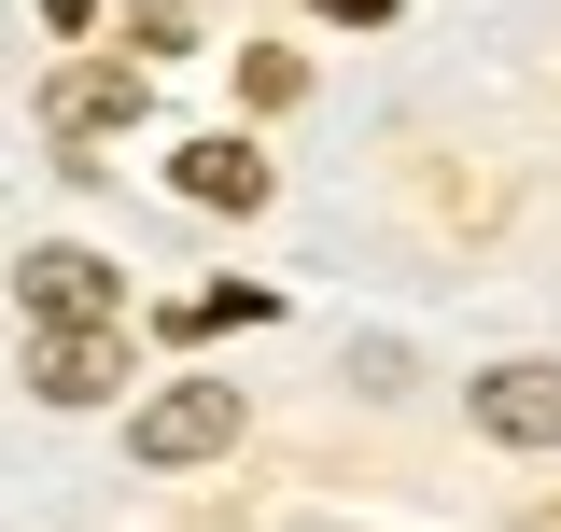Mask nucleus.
Here are the masks:
<instances>
[{
  "label": "nucleus",
  "mask_w": 561,
  "mask_h": 532,
  "mask_svg": "<svg viewBox=\"0 0 561 532\" xmlns=\"http://www.w3.org/2000/svg\"><path fill=\"white\" fill-rule=\"evenodd\" d=\"M127 379V336L113 323H28V393L43 406H99Z\"/></svg>",
  "instance_id": "nucleus-2"
},
{
  "label": "nucleus",
  "mask_w": 561,
  "mask_h": 532,
  "mask_svg": "<svg viewBox=\"0 0 561 532\" xmlns=\"http://www.w3.org/2000/svg\"><path fill=\"white\" fill-rule=\"evenodd\" d=\"M169 183H183L197 210H267V154H239V140H183Z\"/></svg>",
  "instance_id": "nucleus-6"
},
{
  "label": "nucleus",
  "mask_w": 561,
  "mask_h": 532,
  "mask_svg": "<svg viewBox=\"0 0 561 532\" xmlns=\"http://www.w3.org/2000/svg\"><path fill=\"white\" fill-rule=\"evenodd\" d=\"M239 420H253V393H239V379H169V393L127 420V463H140V476L210 463V449H239Z\"/></svg>",
  "instance_id": "nucleus-1"
},
{
  "label": "nucleus",
  "mask_w": 561,
  "mask_h": 532,
  "mask_svg": "<svg viewBox=\"0 0 561 532\" xmlns=\"http://www.w3.org/2000/svg\"><path fill=\"white\" fill-rule=\"evenodd\" d=\"M113 294H127L113 253H28L14 266V309H28V323H113Z\"/></svg>",
  "instance_id": "nucleus-5"
},
{
  "label": "nucleus",
  "mask_w": 561,
  "mask_h": 532,
  "mask_svg": "<svg viewBox=\"0 0 561 532\" xmlns=\"http://www.w3.org/2000/svg\"><path fill=\"white\" fill-rule=\"evenodd\" d=\"M239 99H253V113H295V99H309V57L253 43V57H239Z\"/></svg>",
  "instance_id": "nucleus-7"
},
{
  "label": "nucleus",
  "mask_w": 561,
  "mask_h": 532,
  "mask_svg": "<svg viewBox=\"0 0 561 532\" xmlns=\"http://www.w3.org/2000/svg\"><path fill=\"white\" fill-rule=\"evenodd\" d=\"M43 127H57V140H113V127H140V57H84V70H57V84H43Z\"/></svg>",
  "instance_id": "nucleus-4"
},
{
  "label": "nucleus",
  "mask_w": 561,
  "mask_h": 532,
  "mask_svg": "<svg viewBox=\"0 0 561 532\" xmlns=\"http://www.w3.org/2000/svg\"><path fill=\"white\" fill-rule=\"evenodd\" d=\"M463 406H478L491 449H561V365H491Z\"/></svg>",
  "instance_id": "nucleus-3"
}]
</instances>
